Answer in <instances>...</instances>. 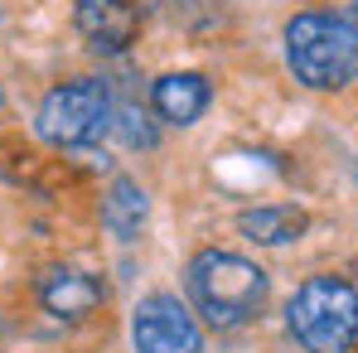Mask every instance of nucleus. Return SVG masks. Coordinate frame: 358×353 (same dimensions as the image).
Instances as JSON below:
<instances>
[{"instance_id": "obj_1", "label": "nucleus", "mask_w": 358, "mask_h": 353, "mask_svg": "<svg viewBox=\"0 0 358 353\" xmlns=\"http://www.w3.org/2000/svg\"><path fill=\"white\" fill-rule=\"evenodd\" d=\"M184 286L194 315H203V324L213 329H238L266 305V271L238 252H199L184 271Z\"/></svg>"}, {"instance_id": "obj_2", "label": "nucleus", "mask_w": 358, "mask_h": 353, "mask_svg": "<svg viewBox=\"0 0 358 353\" xmlns=\"http://www.w3.org/2000/svg\"><path fill=\"white\" fill-rule=\"evenodd\" d=\"M286 63L305 87L334 92L358 73V34L344 15L305 10L286 24Z\"/></svg>"}, {"instance_id": "obj_3", "label": "nucleus", "mask_w": 358, "mask_h": 353, "mask_svg": "<svg viewBox=\"0 0 358 353\" xmlns=\"http://www.w3.org/2000/svg\"><path fill=\"white\" fill-rule=\"evenodd\" d=\"M286 324L305 353H349L358 344V291L344 276H310L286 305Z\"/></svg>"}, {"instance_id": "obj_4", "label": "nucleus", "mask_w": 358, "mask_h": 353, "mask_svg": "<svg viewBox=\"0 0 358 353\" xmlns=\"http://www.w3.org/2000/svg\"><path fill=\"white\" fill-rule=\"evenodd\" d=\"M107 126H112V92L97 78H73V82L54 87L34 117V131L49 145H68V150L102 141Z\"/></svg>"}, {"instance_id": "obj_5", "label": "nucleus", "mask_w": 358, "mask_h": 353, "mask_svg": "<svg viewBox=\"0 0 358 353\" xmlns=\"http://www.w3.org/2000/svg\"><path fill=\"white\" fill-rule=\"evenodd\" d=\"M136 353H199V324L175 295H150L131 315Z\"/></svg>"}, {"instance_id": "obj_6", "label": "nucleus", "mask_w": 358, "mask_h": 353, "mask_svg": "<svg viewBox=\"0 0 358 353\" xmlns=\"http://www.w3.org/2000/svg\"><path fill=\"white\" fill-rule=\"evenodd\" d=\"M78 29L97 54H121L136 39L141 15L131 0H78Z\"/></svg>"}, {"instance_id": "obj_7", "label": "nucleus", "mask_w": 358, "mask_h": 353, "mask_svg": "<svg viewBox=\"0 0 358 353\" xmlns=\"http://www.w3.org/2000/svg\"><path fill=\"white\" fill-rule=\"evenodd\" d=\"M208 97H213L208 78H199V73H165L155 82V92H150V107L170 126H189V121H199L208 112Z\"/></svg>"}, {"instance_id": "obj_8", "label": "nucleus", "mask_w": 358, "mask_h": 353, "mask_svg": "<svg viewBox=\"0 0 358 353\" xmlns=\"http://www.w3.org/2000/svg\"><path fill=\"white\" fill-rule=\"evenodd\" d=\"M39 300H44V310L59 315V319H83V315H92V310L107 300V291H102V281L87 276V271H54V276H44Z\"/></svg>"}, {"instance_id": "obj_9", "label": "nucleus", "mask_w": 358, "mask_h": 353, "mask_svg": "<svg viewBox=\"0 0 358 353\" xmlns=\"http://www.w3.org/2000/svg\"><path fill=\"white\" fill-rule=\"evenodd\" d=\"M238 228L252 237V242L281 247V242H296V237L310 228V218H305V208H296V203H266V208H247L238 218Z\"/></svg>"}, {"instance_id": "obj_10", "label": "nucleus", "mask_w": 358, "mask_h": 353, "mask_svg": "<svg viewBox=\"0 0 358 353\" xmlns=\"http://www.w3.org/2000/svg\"><path fill=\"white\" fill-rule=\"evenodd\" d=\"M102 218H107V228H112L117 237L141 233V223H145V189H141L136 179H117V184L107 189Z\"/></svg>"}, {"instance_id": "obj_11", "label": "nucleus", "mask_w": 358, "mask_h": 353, "mask_svg": "<svg viewBox=\"0 0 358 353\" xmlns=\"http://www.w3.org/2000/svg\"><path fill=\"white\" fill-rule=\"evenodd\" d=\"M349 24H354V34H358V5H354V15H349Z\"/></svg>"}]
</instances>
